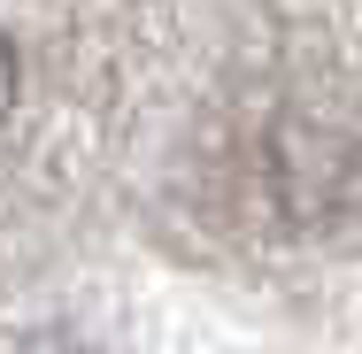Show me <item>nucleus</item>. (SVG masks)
<instances>
[{"mask_svg": "<svg viewBox=\"0 0 362 354\" xmlns=\"http://www.w3.org/2000/svg\"><path fill=\"white\" fill-rule=\"evenodd\" d=\"M16 108V47H8V31H0V116Z\"/></svg>", "mask_w": 362, "mask_h": 354, "instance_id": "obj_1", "label": "nucleus"}]
</instances>
